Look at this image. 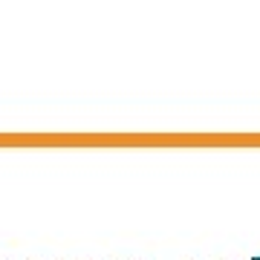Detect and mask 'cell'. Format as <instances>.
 I'll list each match as a JSON object with an SVG mask.
<instances>
[{
	"label": "cell",
	"instance_id": "obj_1",
	"mask_svg": "<svg viewBox=\"0 0 260 260\" xmlns=\"http://www.w3.org/2000/svg\"><path fill=\"white\" fill-rule=\"evenodd\" d=\"M254 260H260V257H254Z\"/></svg>",
	"mask_w": 260,
	"mask_h": 260
}]
</instances>
